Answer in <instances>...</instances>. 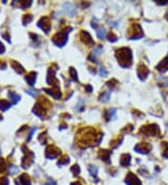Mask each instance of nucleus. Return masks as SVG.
Segmentation results:
<instances>
[{"mask_svg":"<svg viewBox=\"0 0 168 185\" xmlns=\"http://www.w3.org/2000/svg\"><path fill=\"white\" fill-rule=\"evenodd\" d=\"M109 98H110V91L105 92L99 96V100L102 101V102H108L109 100Z\"/></svg>","mask_w":168,"mask_h":185,"instance_id":"5701e85b","label":"nucleus"},{"mask_svg":"<svg viewBox=\"0 0 168 185\" xmlns=\"http://www.w3.org/2000/svg\"><path fill=\"white\" fill-rule=\"evenodd\" d=\"M10 108V104L6 101V100H0V110L2 111H5L7 110H9Z\"/></svg>","mask_w":168,"mask_h":185,"instance_id":"412c9836","label":"nucleus"},{"mask_svg":"<svg viewBox=\"0 0 168 185\" xmlns=\"http://www.w3.org/2000/svg\"><path fill=\"white\" fill-rule=\"evenodd\" d=\"M2 118H3V117H2L1 115H0V120H2Z\"/></svg>","mask_w":168,"mask_h":185,"instance_id":"79ce46f5","label":"nucleus"},{"mask_svg":"<svg viewBox=\"0 0 168 185\" xmlns=\"http://www.w3.org/2000/svg\"><path fill=\"white\" fill-rule=\"evenodd\" d=\"M70 30H72V28L71 27H67L65 30H63V31L57 33L52 37L53 43L56 46H58V47H64L67 44V37H68V34H69Z\"/></svg>","mask_w":168,"mask_h":185,"instance_id":"7ed1b4c3","label":"nucleus"},{"mask_svg":"<svg viewBox=\"0 0 168 185\" xmlns=\"http://www.w3.org/2000/svg\"><path fill=\"white\" fill-rule=\"evenodd\" d=\"M116 81V79H111V80H109V82H108V86H109L110 88H113L115 85H116V83H118V82H116V83H113V82H115Z\"/></svg>","mask_w":168,"mask_h":185,"instance_id":"f704fd0d","label":"nucleus"},{"mask_svg":"<svg viewBox=\"0 0 168 185\" xmlns=\"http://www.w3.org/2000/svg\"><path fill=\"white\" fill-rule=\"evenodd\" d=\"M149 73H150V71H149L148 68H147L146 66H144V65H139V66H138L137 74H138V77H139V79H140L141 80L146 79V78L148 77Z\"/></svg>","mask_w":168,"mask_h":185,"instance_id":"ddd939ff","label":"nucleus"},{"mask_svg":"<svg viewBox=\"0 0 168 185\" xmlns=\"http://www.w3.org/2000/svg\"><path fill=\"white\" fill-rule=\"evenodd\" d=\"M45 185H57V184H56V182L54 180H49Z\"/></svg>","mask_w":168,"mask_h":185,"instance_id":"58836bf2","label":"nucleus"},{"mask_svg":"<svg viewBox=\"0 0 168 185\" xmlns=\"http://www.w3.org/2000/svg\"><path fill=\"white\" fill-rule=\"evenodd\" d=\"M33 111L35 112L36 115H37L39 118L41 119H44L45 118V115H46V109L40 105V104H36L35 106V108L33 109Z\"/></svg>","mask_w":168,"mask_h":185,"instance_id":"4468645a","label":"nucleus"},{"mask_svg":"<svg viewBox=\"0 0 168 185\" xmlns=\"http://www.w3.org/2000/svg\"><path fill=\"white\" fill-rule=\"evenodd\" d=\"M37 25L45 33H49V31L51 30V21L48 17L41 18L40 21L38 22V24H37Z\"/></svg>","mask_w":168,"mask_h":185,"instance_id":"0eeeda50","label":"nucleus"},{"mask_svg":"<svg viewBox=\"0 0 168 185\" xmlns=\"http://www.w3.org/2000/svg\"><path fill=\"white\" fill-rule=\"evenodd\" d=\"M116 58L122 67H129L133 63V53L129 48H120L116 52Z\"/></svg>","mask_w":168,"mask_h":185,"instance_id":"f257e3e1","label":"nucleus"},{"mask_svg":"<svg viewBox=\"0 0 168 185\" xmlns=\"http://www.w3.org/2000/svg\"><path fill=\"white\" fill-rule=\"evenodd\" d=\"M156 68L160 72H165L168 70V56H166L162 62H160V64L156 67Z\"/></svg>","mask_w":168,"mask_h":185,"instance_id":"dca6fc26","label":"nucleus"},{"mask_svg":"<svg viewBox=\"0 0 168 185\" xmlns=\"http://www.w3.org/2000/svg\"><path fill=\"white\" fill-rule=\"evenodd\" d=\"M163 145L166 147V149L164 150V152H163V153H162V155L164 156V157H166V158H168V144H166V142H164V144Z\"/></svg>","mask_w":168,"mask_h":185,"instance_id":"72a5a7b5","label":"nucleus"},{"mask_svg":"<svg viewBox=\"0 0 168 185\" xmlns=\"http://www.w3.org/2000/svg\"><path fill=\"white\" fill-rule=\"evenodd\" d=\"M9 95L11 97V99H12V103L13 104H16V103L21 99V97H20V95H18V94H16L15 93H9Z\"/></svg>","mask_w":168,"mask_h":185,"instance_id":"a878e982","label":"nucleus"},{"mask_svg":"<svg viewBox=\"0 0 168 185\" xmlns=\"http://www.w3.org/2000/svg\"><path fill=\"white\" fill-rule=\"evenodd\" d=\"M20 181L22 183V185H30V179L26 174H24L20 177Z\"/></svg>","mask_w":168,"mask_h":185,"instance_id":"4be33fe9","label":"nucleus"},{"mask_svg":"<svg viewBox=\"0 0 168 185\" xmlns=\"http://www.w3.org/2000/svg\"><path fill=\"white\" fill-rule=\"evenodd\" d=\"M120 164L122 167H128L130 163H131V155L126 153V154H122L120 157Z\"/></svg>","mask_w":168,"mask_h":185,"instance_id":"a211bd4d","label":"nucleus"},{"mask_svg":"<svg viewBox=\"0 0 168 185\" xmlns=\"http://www.w3.org/2000/svg\"><path fill=\"white\" fill-rule=\"evenodd\" d=\"M135 150H136V152H137L146 154V153H149V152H150V151L151 150V146L150 145L149 143L142 142V143L137 144V145L135 147Z\"/></svg>","mask_w":168,"mask_h":185,"instance_id":"6e6552de","label":"nucleus"},{"mask_svg":"<svg viewBox=\"0 0 168 185\" xmlns=\"http://www.w3.org/2000/svg\"><path fill=\"white\" fill-rule=\"evenodd\" d=\"M108 37H109V40L110 41V42H115V41H117V39H118V37L113 33H110Z\"/></svg>","mask_w":168,"mask_h":185,"instance_id":"2f4dec72","label":"nucleus"},{"mask_svg":"<svg viewBox=\"0 0 168 185\" xmlns=\"http://www.w3.org/2000/svg\"><path fill=\"white\" fill-rule=\"evenodd\" d=\"M4 52H5V47H4V45L1 42H0V54L3 53Z\"/></svg>","mask_w":168,"mask_h":185,"instance_id":"4c0bfd02","label":"nucleus"},{"mask_svg":"<svg viewBox=\"0 0 168 185\" xmlns=\"http://www.w3.org/2000/svg\"><path fill=\"white\" fill-rule=\"evenodd\" d=\"M61 154V151L55 146H50L46 149V157L48 159H55Z\"/></svg>","mask_w":168,"mask_h":185,"instance_id":"423d86ee","label":"nucleus"},{"mask_svg":"<svg viewBox=\"0 0 168 185\" xmlns=\"http://www.w3.org/2000/svg\"><path fill=\"white\" fill-rule=\"evenodd\" d=\"M25 155L24 156V158H23V162H22V164H23V167L25 168H27L30 164L33 163V160H34V156H29V154H31L32 152H29V150H26V151H25Z\"/></svg>","mask_w":168,"mask_h":185,"instance_id":"f8f14e48","label":"nucleus"},{"mask_svg":"<svg viewBox=\"0 0 168 185\" xmlns=\"http://www.w3.org/2000/svg\"><path fill=\"white\" fill-rule=\"evenodd\" d=\"M70 75H71V78L73 80L75 81H78V74H77V71L74 67H70Z\"/></svg>","mask_w":168,"mask_h":185,"instance_id":"bb28decb","label":"nucleus"},{"mask_svg":"<svg viewBox=\"0 0 168 185\" xmlns=\"http://www.w3.org/2000/svg\"><path fill=\"white\" fill-rule=\"evenodd\" d=\"M20 4H21V6H22L24 9H25V8H27L28 6L31 5V1H29V2L28 1H22Z\"/></svg>","mask_w":168,"mask_h":185,"instance_id":"473e14b6","label":"nucleus"},{"mask_svg":"<svg viewBox=\"0 0 168 185\" xmlns=\"http://www.w3.org/2000/svg\"><path fill=\"white\" fill-rule=\"evenodd\" d=\"M79 36H80V39H81L86 45L89 46V45H94V39L92 38V37L90 36V34H89L88 32L82 31V32H80Z\"/></svg>","mask_w":168,"mask_h":185,"instance_id":"9d476101","label":"nucleus"},{"mask_svg":"<svg viewBox=\"0 0 168 185\" xmlns=\"http://www.w3.org/2000/svg\"><path fill=\"white\" fill-rule=\"evenodd\" d=\"M115 112H116V110H114V109L106 111V118H107V121H109V120L111 119V117L115 114Z\"/></svg>","mask_w":168,"mask_h":185,"instance_id":"c85d7f7f","label":"nucleus"},{"mask_svg":"<svg viewBox=\"0 0 168 185\" xmlns=\"http://www.w3.org/2000/svg\"><path fill=\"white\" fill-rule=\"evenodd\" d=\"M55 73H56L55 69H52V68L49 69V73H48V77H47V82H48V84L52 85L53 88H59V80L55 77Z\"/></svg>","mask_w":168,"mask_h":185,"instance_id":"39448f33","label":"nucleus"},{"mask_svg":"<svg viewBox=\"0 0 168 185\" xmlns=\"http://www.w3.org/2000/svg\"><path fill=\"white\" fill-rule=\"evenodd\" d=\"M141 133H143L146 136L148 135V136H151V137H154V136L158 135L160 133V129H159L158 125H150L142 127Z\"/></svg>","mask_w":168,"mask_h":185,"instance_id":"20e7f679","label":"nucleus"},{"mask_svg":"<svg viewBox=\"0 0 168 185\" xmlns=\"http://www.w3.org/2000/svg\"><path fill=\"white\" fill-rule=\"evenodd\" d=\"M25 79H26V81L28 82L29 85L33 86V85L35 84L36 79V72H31V73H29V74L25 77Z\"/></svg>","mask_w":168,"mask_h":185,"instance_id":"6ab92c4d","label":"nucleus"},{"mask_svg":"<svg viewBox=\"0 0 168 185\" xmlns=\"http://www.w3.org/2000/svg\"><path fill=\"white\" fill-rule=\"evenodd\" d=\"M132 28H133V31H134V32L132 33L131 36H129L130 39H137V38H140V37H143V32H142V29H141L140 25H134L132 26Z\"/></svg>","mask_w":168,"mask_h":185,"instance_id":"9b49d317","label":"nucleus"},{"mask_svg":"<svg viewBox=\"0 0 168 185\" xmlns=\"http://www.w3.org/2000/svg\"><path fill=\"white\" fill-rule=\"evenodd\" d=\"M11 65H12V67L14 68V70L18 73V74H23L24 71H25V68L21 66L18 62H15V61H12L11 62Z\"/></svg>","mask_w":168,"mask_h":185,"instance_id":"aec40b11","label":"nucleus"},{"mask_svg":"<svg viewBox=\"0 0 168 185\" xmlns=\"http://www.w3.org/2000/svg\"><path fill=\"white\" fill-rule=\"evenodd\" d=\"M46 93H48L50 95H52L55 99H60L62 96V93L59 88H53V89H44Z\"/></svg>","mask_w":168,"mask_h":185,"instance_id":"2eb2a0df","label":"nucleus"},{"mask_svg":"<svg viewBox=\"0 0 168 185\" xmlns=\"http://www.w3.org/2000/svg\"><path fill=\"white\" fill-rule=\"evenodd\" d=\"M110 155H111V151H109V150H101L99 152V157L103 161L109 162Z\"/></svg>","mask_w":168,"mask_h":185,"instance_id":"f3484780","label":"nucleus"},{"mask_svg":"<svg viewBox=\"0 0 168 185\" xmlns=\"http://www.w3.org/2000/svg\"><path fill=\"white\" fill-rule=\"evenodd\" d=\"M88 170H89V172L91 173L92 176H94V177H96V176H97L98 168H97L95 166H93V164H90V166L88 167Z\"/></svg>","mask_w":168,"mask_h":185,"instance_id":"393cba45","label":"nucleus"},{"mask_svg":"<svg viewBox=\"0 0 168 185\" xmlns=\"http://www.w3.org/2000/svg\"><path fill=\"white\" fill-rule=\"evenodd\" d=\"M9 181L7 179H3L2 180H0V185H8Z\"/></svg>","mask_w":168,"mask_h":185,"instance_id":"e433bc0d","label":"nucleus"},{"mask_svg":"<svg viewBox=\"0 0 168 185\" xmlns=\"http://www.w3.org/2000/svg\"><path fill=\"white\" fill-rule=\"evenodd\" d=\"M96 34H97V37L100 38V39H103V38H105V37H106V34H107V32H106V30H105L104 28H102V27H100V28H96Z\"/></svg>","mask_w":168,"mask_h":185,"instance_id":"b1692460","label":"nucleus"},{"mask_svg":"<svg viewBox=\"0 0 168 185\" xmlns=\"http://www.w3.org/2000/svg\"><path fill=\"white\" fill-rule=\"evenodd\" d=\"M33 20V17H32V15H25V18H24V20H23V22H24V25H27L28 23H30L31 21Z\"/></svg>","mask_w":168,"mask_h":185,"instance_id":"7c9ffc66","label":"nucleus"},{"mask_svg":"<svg viewBox=\"0 0 168 185\" xmlns=\"http://www.w3.org/2000/svg\"><path fill=\"white\" fill-rule=\"evenodd\" d=\"M84 134L81 135L80 137V143L78 144V145H82V144H85V146H94L95 144L96 145H98V144H100V141L96 140L97 138V133L96 131L93 130V129H85L82 131Z\"/></svg>","mask_w":168,"mask_h":185,"instance_id":"f03ea898","label":"nucleus"},{"mask_svg":"<svg viewBox=\"0 0 168 185\" xmlns=\"http://www.w3.org/2000/svg\"><path fill=\"white\" fill-rule=\"evenodd\" d=\"M125 183L127 185H142L139 179L133 173H129L125 179Z\"/></svg>","mask_w":168,"mask_h":185,"instance_id":"1a4fd4ad","label":"nucleus"},{"mask_svg":"<svg viewBox=\"0 0 168 185\" xmlns=\"http://www.w3.org/2000/svg\"><path fill=\"white\" fill-rule=\"evenodd\" d=\"M100 75H101V76H104V77L108 76V72L105 70L104 67H100Z\"/></svg>","mask_w":168,"mask_h":185,"instance_id":"c9c22d12","label":"nucleus"},{"mask_svg":"<svg viewBox=\"0 0 168 185\" xmlns=\"http://www.w3.org/2000/svg\"><path fill=\"white\" fill-rule=\"evenodd\" d=\"M167 3H168V1H164V2H159V1H157V4H160V5H165Z\"/></svg>","mask_w":168,"mask_h":185,"instance_id":"ea45409f","label":"nucleus"},{"mask_svg":"<svg viewBox=\"0 0 168 185\" xmlns=\"http://www.w3.org/2000/svg\"><path fill=\"white\" fill-rule=\"evenodd\" d=\"M71 185H82V184H80V182H74Z\"/></svg>","mask_w":168,"mask_h":185,"instance_id":"a19ab883","label":"nucleus"},{"mask_svg":"<svg viewBox=\"0 0 168 185\" xmlns=\"http://www.w3.org/2000/svg\"><path fill=\"white\" fill-rule=\"evenodd\" d=\"M71 171L73 172L74 176H78L80 173V168H79V167L78 166V164H74V166L71 168Z\"/></svg>","mask_w":168,"mask_h":185,"instance_id":"cd10ccee","label":"nucleus"},{"mask_svg":"<svg viewBox=\"0 0 168 185\" xmlns=\"http://www.w3.org/2000/svg\"><path fill=\"white\" fill-rule=\"evenodd\" d=\"M69 158H68V156H66V157H63V158H61L59 161H58V164L59 166H62V164H68L69 163Z\"/></svg>","mask_w":168,"mask_h":185,"instance_id":"c756f323","label":"nucleus"}]
</instances>
